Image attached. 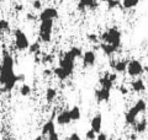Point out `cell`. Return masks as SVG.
Masks as SVG:
<instances>
[{
    "label": "cell",
    "instance_id": "cell-1",
    "mask_svg": "<svg viewBox=\"0 0 148 140\" xmlns=\"http://www.w3.org/2000/svg\"><path fill=\"white\" fill-rule=\"evenodd\" d=\"M17 82L18 76L14 71V58L11 54L4 52L1 64H0V84L3 85V91H11Z\"/></svg>",
    "mask_w": 148,
    "mask_h": 140
},
{
    "label": "cell",
    "instance_id": "cell-2",
    "mask_svg": "<svg viewBox=\"0 0 148 140\" xmlns=\"http://www.w3.org/2000/svg\"><path fill=\"white\" fill-rule=\"evenodd\" d=\"M99 39L104 43H108L114 46L115 48H120L121 47V41H122V33L117 27H110L109 30L104 31L103 33L100 35Z\"/></svg>",
    "mask_w": 148,
    "mask_h": 140
},
{
    "label": "cell",
    "instance_id": "cell-3",
    "mask_svg": "<svg viewBox=\"0 0 148 140\" xmlns=\"http://www.w3.org/2000/svg\"><path fill=\"white\" fill-rule=\"evenodd\" d=\"M53 21L54 20H42V21H40L38 35H40V39L42 41L43 43H49L51 39H52Z\"/></svg>",
    "mask_w": 148,
    "mask_h": 140
},
{
    "label": "cell",
    "instance_id": "cell-4",
    "mask_svg": "<svg viewBox=\"0 0 148 140\" xmlns=\"http://www.w3.org/2000/svg\"><path fill=\"white\" fill-rule=\"evenodd\" d=\"M58 67H61L64 71H66L69 76L72 75L74 73V68H75V58L73 57L71 54V52H66L63 54V57L59 59V65Z\"/></svg>",
    "mask_w": 148,
    "mask_h": 140
},
{
    "label": "cell",
    "instance_id": "cell-5",
    "mask_svg": "<svg viewBox=\"0 0 148 140\" xmlns=\"http://www.w3.org/2000/svg\"><path fill=\"white\" fill-rule=\"evenodd\" d=\"M14 38H15V47L17 50L24 52V50L29 49L30 41L27 38V36L21 29H16L14 31Z\"/></svg>",
    "mask_w": 148,
    "mask_h": 140
},
{
    "label": "cell",
    "instance_id": "cell-6",
    "mask_svg": "<svg viewBox=\"0 0 148 140\" xmlns=\"http://www.w3.org/2000/svg\"><path fill=\"white\" fill-rule=\"evenodd\" d=\"M126 71L131 77H137V76H141L145 73V70H143V65L140 60L132 59V60H128Z\"/></svg>",
    "mask_w": 148,
    "mask_h": 140
},
{
    "label": "cell",
    "instance_id": "cell-7",
    "mask_svg": "<svg viewBox=\"0 0 148 140\" xmlns=\"http://www.w3.org/2000/svg\"><path fill=\"white\" fill-rule=\"evenodd\" d=\"M58 17V10L56 7H46L43 9L41 14L38 15V20L42 21V20H56Z\"/></svg>",
    "mask_w": 148,
    "mask_h": 140
},
{
    "label": "cell",
    "instance_id": "cell-8",
    "mask_svg": "<svg viewBox=\"0 0 148 140\" xmlns=\"http://www.w3.org/2000/svg\"><path fill=\"white\" fill-rule=\"evenodd\" d=\"M82 59H83V67L91 68V67H94L96 63V54L94 50H86V52L83 53Z\"/></svg>",
    "mask_w": 148,
    "mask_h": 140
},
{
    "label": "cell",
    "instance_id": "cell-9",
    "mask_svg": "<svg viewBox=\"0 0 148 140\" xmlns=\"http://www.w3.org/2000/svg\"><path fill=\"white\" fill-rule=\"evenodd\" d=\"M138 114H140V111H138L135 106L131 107L126 113H125V122H126V124L128 125H133L136 123V120H137V117Z\"/></svg>",
    "mask_w": 148,
    "mask_h": 140
},
{
    "label": "cell",
    "instance_id": "cell-10",
    "mask_svg": "<svg viewBox=\"0 0 148 140\" xmlns=\"http://www.w3.org/2000/svg\"><path fill=\"white\" fill-rule=\"evenodd\" d=\"M94 95H95V100L98 102H109L110 96H111V91L100 87V88H96Z\"/></svg>",
    "mask_w": 148,
    "mask_h": 140
},
{
    "label": "cell",
    "instance_id": "cell-11",
    "mask_svg": "<svg viewBox=\"0 0 148 140\" xmlns=\"http://www.w3.org/2000/svg\"><path fill=\"white\" fill-rule=\"evenodd\" d=\"M90 129H92L96 134H99L101 132V128H103V116L100 113L95 114L90 120Z\"/></svg>",
    "mask_w": 148,
    "mask_h": 140
},
{
    "label": "cell",
    "instance_id": "cell-12",
    "mask_svg": "<svg viewBox=\"0 0 148 140\" xmlns=\"http://www.w3.org/2000/svg\"><path fill=\"white\" fill-rule=\"evenodd\" d=\"M98 5H99L98 0H79V3H78V10H85V9L95 10L98 7Z\"/></svg>",
    "mask_w": 148,
    "mask_h": 140
},
{
    "label": "cell",
    "instance_id": "cell-13",
    "mask_svg": "<svg viewBox=\"0 0 148 140\" xmlns=\"http://www.w3.org/2000/svg\"><path fill=\"white\" fill-rule=\"evenodd\" d=\"M56 122H57L58 125H67L72 122L71 116H69V109L62 111L57 117H56Z\"/></svg>",
    "mask_w": 148,
    "mask_h": 140
},
{
    "label": "cell",
    "instance_id": "cell-14",
    "mask_svg": "<svg viewBox=\"0 0 148 140\" xmlns=\"http://www.w3.org/2000/svg\"><path fill=\"white\" fill-rule=\"evenodd\" d=\"M128 60L122 59V60H116V62H111V68L114 69L115 73H125L127 69Z\"/></svg>",
    "mask_w": 148,
    "mask_h": 140
},
{
    "label": "cell",
    "instance_id": "cell-15",
    "mask_svg": "<svg viewBox=\"0 0 148 140\" xmlns=\"http://www.w3.org/2000/svg\"><path fill=\"white\" fill-rule=\"evenodd\" d=\"M99 84H100V86L103 87V88H106V90H110V91H111V88L114 87V84H115V82L110 80L109 73H105L104 76L99 79Z\"/></svg>",
    "mask_w": 148,
    "mask_h": 140
},
{
    "label": "cell",
    "instance_id": "cell-16",
    "mask_svg": "<svg viewBox=\"0 0 148 140\" xmlns=\"http://www.w3.org/2000/svg\"><path fill=\"white\" fill-rule=\"evenodd\" d=\"M53 132H56V124H54L53 119H49V120H47V122L43 124V127H42V135H43V137H47L48 134L53 133Z\"/></svg>",
    "mask_w": 148,
    "mask_h": 140
},
{
    "label": "cell",
    "instance_id": "cell-17",
    "mask_svg": "<svg viewBox=\"0 0 148 140\" xmlns=\"http://www.w3.org/2000/svg\"><path fill=\"white\" fill-rule=\"evenodd\" d=\"M100 49L103 50V53L105 55H108V57H110V55H112L117 52V48H115L114 46H111V44H108V43H104V42H101L100 43Z\"/></svg>",
    "mask_w": 148,
    "mask_h": 140
},
{
    "label": "cell",
    "instance_id": "cell-18",
    "mask_svg": "<svg viewBox=\"0 0 148 140\" xmlns=\"http://www.w3.org/2000/svg\"><path fill=\"white\" fill-rule=\"evenodd\" d=\"M147 125H148L147 120H146V119H142V120H140V122H136L135 124L132 125V127H133V130H135V133L142 134V133H145L146 130H147Z\"/></svg>",
    "mask_w": 148,
    "mask_h": 140
},
{
    "label": "cell",
    "instance_id": "cell-19",
    "mask_svg": "<svg viewBox=\"0 0 148 140\" xmlns=\"http://www.w3.org/2000/svg\"><path fill=\"white\" fill-rule=\"evenodd\" d=\"M131 87L135 92H143L146 90V85H145V82H143L142 79H136V80H133L131 82Z\"/></svg>",
    "mask_w": 148,
    "mask_h": 140
},
{
    "label": "cell",
    "instance_id": "cell-20",
    "mask_svg": "<svg viewBox=\"0 0 148 140\" xmlns=\"http://www.w3.org/2000/svg\"><path fill=\"white\" fill-rule=\"evenodd\" d=\"M69 116H71V119L73 122H77L82 118V112H80V108L78 106H74L69 109Z\"/></svg>",
    "mask_w": 148,
    "mask_h": 140
},
{
    "label": "cell",
    "instance_id": "cell-21",
    "mask_svg": "<svg viewBox=\"0 0 148 140\" xmlns=\"http://www.w3.org/2000/svg\"><path fill=\"white\" fill-rule=\"evenodd\" d=\"M140 3L141 0H121V7L125 10H130V9L136 7Z\"/></svg>",
    "mask_w": 148,
    "mask_h": 140
},
{
    "label": "cell",
    "instance_id": "cell-22",
    "mask_svg": "<svg viewBox=\"0 0 148 140\" xmlns=\"http://www.w3.org/2000/svg\"><path fill=\"white\" fill-rule=\"evenodd\" d=\"M53 74L56 75V77L59 79L61 81H64V80H67V79L69 77L68 74L64 71V70L61 68V67H57V68H54L53 69Z\"/></svg>",
    "mask_w": 148,
    "mask_h": 140
},
{
    "label": "cell",
    "instance_id": "cell-23",
    "mask_svg": "<svg viewBox=\"0 0 148 140\" xmlns=\"http://www.w3.org/2000/svg\"><path fill=\"white\" fill-rule=\"evenodd\" d=\"M56 97H57V90L53 87H48L46 90V101L51 103V102H53L56 100Z\"/></svg>",
    "mask_w": 148,
    "mask_h": 140
},
{
    "label": "cell",
    "instance_id": "cell-24",
    "mask_svg": "<svg viewBox=\"0 0 148 140\" xmlns=\"http://www.w3.org/2000/svg\"><path fill=\"white\" fill-rule=\"evenodd\" d=\"M106 3V6H108V10H114L119 6H121V1L120 0H104Z\"/></svg>",
    "mask_w": 148,
    "mask_h": 140
},
{
    "label": "cell",
    "instance_id": "cell-25",
    "mask_svg": "<svg viewBox=\"0 0 148 140\" xmlns=\"http://www.w3.org/2000/svg\"><path fill=\"white\" fill-rule=\"evenodd\" d=\"M40 50H41V44L38 42H34V43H31L29 46V52L31 54H38Z\"/></svg>",
    "mask_w": 148,
    "mask_h": 140
},
{
    "label": "cell",
    "instance_id": "cell-26",
    "mask_svg": "<svg viewBox=\"0 0 148 140\" xmlns=\"http://www.w3.org/2000/svg\"><path fill=\"white\" fill-rule=\"evenodd\" d=\"M31 86L30 85H27V84H24L21 87H20V90H18V92H20V95L21 96H24V97H26V96H30L31 95Z\"/></svg>",
    "mask_w": 148,
    "mask_h": 140
},
{
    "label": "cell",
    "instance_id": "cell-27",
    "mask_svg": "<svg viewBox=\"0 0 148 140\" xmlns=\"http://www.w3.org/2000/svg\"><path fill=\"white\" fill-rule=\"evenodd\" d=\"M135 107L140 111V113H143V112H146L147 109V103H146V101L145 100H137V102L135 103Z\"/></svg>",
    "mask_w": 148,
    "mask_h": 140
},
{
    "label": "cell",
    "instance_id": "cell-28",
    "mask_svg": "<svg viewBox=\"0 0 148 140\" xmlns=\"http://www.w3.org/2000/svg\"><path fill=\"white\" fill-rule=\"evenodd\" d=\"M69 52H71V54L75 59L82 58V55H83V50H82V48H79V47H72V48L69 49Z\"/></svg>",
    "mask_w": 148,
    "mask_h": 140
},
{
    "label": "cell",
    "instance_id": "cell-29",
    "mask_svg": "<svg viewBox=\"0 0 148 140\" xmlns=\"http://www.w3.org/2000/svg\"><path fill=\"white\" fill-rule=\"evenodd\" d=\"M10 30V23L5 18H0V32H8Z\"/></svg>",
    "mask_w": 148,
    "mask_h": 140
},
{
    "label": "cell",
    "instance_id": "cell-30",
    "mask_svg": "<svg viewBox=\"0 0 148 140\" xmlns=\"http://www.w3.org/2000/svg\"><path fill=\"white\" fill-rule=\"evenodd\" d=\"M85 138H86V140H95L96 139V133L92 129H89L85 133Z\"/></svg>",
    "mask_w": 148,
    "mask_h": 140
},
{
    "label": "cell",
    "instance_id": "cell-31",
    "mask_svg": "<svg viewBox=\"0 0 148 140\" xmlns=\"http://www.w3.org/2000/svg\"><path fill=\"white\" fill-rule=\"evenodd\" d=\"M86 38H88L89 42H91V43H98V41H99L98 35H95V33H88Z\"/></svg>",
    "mask_w": 148,
    "mask_h": 140
},
{
    "label": "cell",
    "instance_id": "cell-32",
    "mask_svg": "<svg viewBox=\"0 0 148 140\" xmlns=\"http://www.w3.org/2000/svg\"><path fill=\"white\" fill-rule=\"evenodd\" d=\"M53 62V55L52 54H45L43 58H42V63L45 64H49Z\"/></svg>",
    "mask_w": 148,
    "mask_h": 140
},
{
    "label": "cell",
    "instance_id": "cell-33",
    "mask_svg": "<svg viewBox=\"0 0 148 140\" xmlns=\"http://www.w3.org/2000/svg\"><path fill=\"white\" fill-rule=\"evenodd\" d=\"M64 140H82V138H80V135H79V134L74 132V133H72L71 135H69V137H67Z\"/></svg>",
    "mask_w": 148,
    "mask_h": 140
},
{
    "label": "cell",
    "instance_id": "cell-34",
    "mask_svg": "<svg viewBox=\"0 0 148 140\" xmlns=\"http://www.w3.org/2000/svg\"><path fill=\"white\" fill-rule=\"evenodd\" d=\"M32 7H34L35 10H41V9H42L41 0H34V1H32Z\"/></svg>",
    "mask_w": 148,
    "mask_h": 140
},
{
    "label": "cell",
    "instance_id": "cell-35",
    "mask_svg": "<svg viewBox=\"0 0 148 140\" xmlns=\"http://www.w3.org/2000/svg\"><path fill=\"white\" fill-rule=\"evenodd\" d=\"M47 140H59V134L57 132H53L47 135Z\"/></svg>",
    "mask_w": 148,
    "mask_h": 140
},
{
    "label": "cell",
    "instance_id": "cell-36",
    "mask_svg": "<svg viewBox=\"0 0 148 140\" xmlns=\"http://www.w3.org/2000/svg\"><path fill=\"white\" fill-rule=\"evenodd\" d=\"M95 140H108V135H106L105 133H99V134H96V139Z\"/></svg>",
    "mask_w": 148,
    "mask_h": 140
},
{
    "label": "cell",
    "instance_id": "cell-37",
    "mask_svg": "<svg viewBox=\"0 0 148 140\" xmlns=\"http://www.w3.org/2000/svg\"><path fill=\"white\" fill-rule=\"evenodd\" d=\"M119 91L121 92V95H127V93H128V88L125 87V86H120L119 87Z\"/></svg>",
    "mask_w": 148,
    "mask_h": 140
},
{
    "label": "cell",
    "instance_id": "cell-38",
    "mask_svg": "<svg viewBox=\"0 0 148 140\" xmlns=\"http://www.w3.org/2000/svg\"><path fill=\"white\" fill-rule=\"evenodd\" d=\"M52 73H53V71H51L49 69H46L45 71H43V75H45V76H51V75H52Z\"/></svg>",
    "mask_w": 148,
    "mask_h": 140
},
{
    "label": "cell",
    "instance_id": "cell-39",
    "mask_svg": "<svg viewBox=\"0 0 148 140\" xmlns=\"http://www.w3.org/2000/svg\"><path fill=\"white\" fill-rule=\"evenodd\" d=\"M16 11H22L24 10V5H16Z\"/></svg>",
    "mask_w": 148,
    "mask_h": 140
},
{
    "label": "cell",
    "instance_id": "cell-40",
    "mask_svg": "<svg viewBox=\"0 0 148 140\" xmlns=\"http://www.w3.org/2000/svg\"><path fill=\"white\" fill-rule=\"evenodd\" d=\"M130 139H131V140H136L137 139V133H133V134L130 135Z\"/></svg>",
    "mask_w": 148,
    "mask_h": 140
},
{
    "label": "cell",
    "instance_id": "cell-41",
    "mask_svg": "<svg viewBox=\"0 0 148 140\" xmlns=\"http://www.w3.org/2000/svg\"><path fill=\"white\" fill-rule=\"evenodd\" d=\"M35 16L32 15V14H27V20H35Z\"/></svg>",
    "mask_w": 148,
    "mask_h": 140
},
{
    "label": "cell",
    "instance_id": "cell-42",
    "mask_svg": "<svg viewBox=\"0 0 148 140\" xmlns=\"http://www.w3.org/2000/svg\"><path fill=\"white\" fill-rule=\"evenodd\" d=\"M43 139H45L43 135H38V137H36L34 140H43Z\"/></svg>",
    "mask_w": 148,
    "mask_h": 140
},
{
    "label": "cell",
    "instance_id": "cell-43",
    "mask_svg": "<svg viewBox=\"0 0 148 140\" xmlns=\"http://www.w3.org/2000/svg\"><path fill=\"white\" fill-rule=\"evenodd\" d=\"M143 70H145L146 73H148V67H143Z\"/></svg>",
    "mask_w": 148,
    "mask_h": 140
},
{
    "label": "cell",
    "instance_id": "cell-44",
    "mask_svg": "<svg viewBox=\"0 0 148 140\" xmlns=\"http://www.w3.org/2000/svg\"><path fill=\"white\" fill-rule=\"evenodd\" d=\"M0 42H1V32H0Z\"/></svg>",
    "mask_w": 148,
    "mask_h": 140
}]
</instances>
